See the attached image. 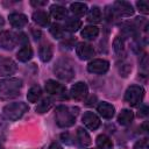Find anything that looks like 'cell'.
<instances>
[{"label": "cell", "instance_id": "obj_16", "mask_svg": "<svg viewBox=\"0 0 149 149\" xmlns=\"http://www.w3.org/2000/svg\"><path fill=\"white\" fill-rule=\"evenodd\" d=\"M33 20L35 23H37L38 26H42V27H47L50 22L49 15L44 10H35L33 13Z\"/></svg>", "mask_w": 149, "mask_h": 149}, {"label": "cell", "instance_id": "obj_35", "mask_svg": "<svg viewBox=\"0 0 149 149\" xmlns=\"http://www.w3.org/2000/svg\"><path fill=\"white\" fill-rule=\"evenodd\" d=\"M148 112H149V108H148V106H142V107L140 108V112H139V116H146V115L148 114Z\"/></svg>", "mask_w": 149, "mask_h": 149}, {"label": "cell", "instance_id": "obj_9", "mask_svg": "<svg viewBox=\"0 0 149 149\" xmlns=\"http://www.w3.org/2000/svg\"><path fill=\"white\" fill-rule=\"evenodd\" d=\"M113 12L114 14L119 16H130L134 14V9L129 2L126 1H115L113 5Z\"/></svg>", "mask_w": 149, "mask_h": 149}, {"label": "cell", "instance_id": "obj_18", "mask_svg": "<svg viewBox=\"0 0 149 149\" xmlns=\"http://www.w3.org/2000/svg\"><path fill=\"white\" fill-rule=\"evenodd\" d=\"M77 142L80 147H87L91 144V137L88 135V133L83 129V128H78L77 129V135H76Z\"/></svg>", "mask_w": 149, "mask_h": 149}, {"label": "cell", "instance_id": "obj_42", "mask_svg": "<svg viewBox=\"0 0 149 149\" xmlns=\"http://www.w3.org/2000/svg\"><path fill=\"white\" fill-rule=\"evenodd\" d=\"M0 149H3V148H2V147H1V146H0Z\"/></svg>", "mask_w": 149, "mask_h": 149}, {"label": "cell", "instance_id": "obj_29", "mask_svg": "<svg viewBox=\"0 0 149 149\" xmlns=\"http://www.w3.org/2000/svg\"><path fill=\"white\" fill-rule=\"evenodd\" d=\"M113 48H114V51L116 54H121L123 50H125V41L121 36H116L114 38V42H113Z\"/></svg>", "mask_w": 149, "mask_h": 149}, {"label": "cell", "instance_id": "obj_21", "mask_svg": "<svg viewBox=\"0 0 149 149\" xmlns=\"http://www.w3.org/2000/svg\"><path fill=\"white\" fill-rule=\"evenodd\" d=\"M99 35V28L95 26H86L81 30V36L86 40H94Z\"/></svg>", "mask_w": 149, "mask_h": 149}, {"label": "cell", "instance_id": "obj_40", "mask_svg": "<svg viewBox=\"0 0 149 149\" xmlns=\"http://www.w3.org/2000/svg\"><path fill=\"white\" fill-rule=\"evenodd\" d=\"M141 129L144 132V133H148V121H146V122H143L142 123V126H141Z\"/></svg>", "mask_w": 149, "mask_h": 149}, {"label": "cell", "instance_id": "obj_31", "mask_svg": "<svg viewBox=\"0 0 149 149\" xmlns=\"http://www.w3.org/2000/svg\"><path fill=\"white\" fill-rule=\"evenodd\" d=\"M136 6L139 8L140 12H142L143 14H148L149 13V2L146 0H140L136 2Z\"/></svg>", "mask_w": 149, "mask_h": 149}, {"label": "cell", "instance_id": "obj_14", "mask_svg": "<svg viewBox=\"0 0 149 149\" xmlns=\"http://www.w3.org/2000/svg\"><path fill=\"white\" fill-rule=\"evenodd\" d=\"M9 22L15 28H22L28 23V17L22 13H12L8 16Z\"/></svg>", "mask_w": 149, "mask_h": 149}, {"label": "cell", "instance_id": "obj_10", "mask_svg": "<svg viewBox=\"0 0 149 149\" xmlns=\"http://www.w3.org/2000/svg\"><path fill=\"white\" fill-rule=\"evenodd\" d=\"M76 54L81 61H87V59H91L95 55V51H94V49L91 44L83 42V43H79L77 45Z\"/></svg>", "mask_w": 149, "mask_h": 149}, {"label": "cell", "instance_id": "obj_19", "mask_svg": "<svg viewBox=\"0 0 149 149\" xmlns=\"http://www.w3.org/2000/svg\"><path fill=\"white\" fill-rule=\"evenodd\" d=\"M134 119V114L129 109H122L118 116V122L121 126H128Z\"/></svg>", "mask_w": 149, "mask_h": 149}, {"label": "cell", "instance_id": "obj_2", "mask_svg": "<svg viewBox=\"0 0 149 149\" xmlns=\"http://www.w3.org/2000/svg\"><path fill=\"white\" fill-rule=\"evenodd\" d=\"M74 109L69 108L68 106H58L56 108L55 112V119H56V123L57 126L62 127V128H68L74 125L76 122V115L77 112H73Z\"/></svg>", "mask_w": 149, "mask_h": 149}, {"label": "cell", "instance_id": "obj_5", "mask_svg": "<svg viewBox=\"0 0 149 149\" xmlns=\"http://www.w3.org/2000/svg\"><path fill=\"white\" fill-rule=\"evenodd\" d=\"M143 97H144V88L140 85H130L125 93V100L133 107L139 106Z\"/></svg>", "mask_w": 149, "mask_h": 149}, {"label": "cell", "instance_id": "obj_37", "mask_svg": "<svg viewBox=\"0 0 149 149\" xmlns=\"http://www.w3.org/2000/svg\"><path fill=\"white\" fill-rule=\"evenodd\" d=\"M95 101H97V97H95V95H91L90 99L86 101V105H87V106H93V105L95 104Z\"/></svg>", "mask_w": 149, "mask_h": 149}, {"label": "cell", "instance_id": "obj_22", "mask_svg": "<svg viewBox=\"0 0 149 149\" xmlns=\"http://www.w3.org/2000/svg\"><path fill=\"white\" fill-rule=\"evenodd\" d=\"M97 147H98V149H112L113 142L107 135L100 134L97 137Z\"/></svg>", "mask_w": 149, "mask_h": 149}, {"label": "cell", "instance_id": "obj_7", "mask_svg": "<svg viewBox=\"0 0 149 149\" xmlns=\"http://www.w3.org/2000/svg\"><path fill=\"white\" fill-rule=\"evenodd\" d=\"M108 69H109V63L106 59H100V58L93 59L87 65V70L91 73H95V74H102L107 72Z\"/></svg>", "mask_w": 149, "mask_h": 149}, {"label": "cell", "instance_id": "obj_26", "mask_svg": "<svg viewBox=\"0 0 149 149\" xmlns=\"http://www.w3.org/2000/svg\"><path fill=\"white\" fill-rule=\"evenodd\" d=\"M70 9L76 16H83L87 12V5L83 2H73L71 3Z\"/></svg>", "mask_w": 149, "mask_h": 149}, {"label": "cell", "instance_id": "obj_33", "mask_svg": "<svg viewBox=\"0 0 149 149\" xmlns=\"http://www.w3.org/2000/svg\"><path fill=\"white\" fill-rule=\"evenodd\" d=\"M134 149H149V141L148 139H142L140 141H137L134 144Z\"/></svg>", "mask_w": 149, "mask_h": 149}, {"label": "cell", "instance_id": "obj_28", "mask_svg": "<svg viewBox=\"0 0 149 149\" xmlns=\"http://www.w3.org/2000/svg\"><path fill=\"white\" fill-rule=\"evenodd\" d=\"M52 107V100L49 98H44L41 102H38V105L36 106V112L37 113H45L48 112L50 108Z\"/></svg>", "mask_w": 149, "mask_h": 149}, {"label": "cell", "instance_id": "obj_12", "mask_svg": "<svg viewBox=\"0 0 149 149\" xmlns=\"http://www.w3.org/2000/svg\"><path fill=\"white\" fill-rule=\"evenodd\" d=\"M45 91L52 95H62L63 97L66 93V87L64 85H62L61 83L50 79L45 83Z\"/></svg>", "mask_w": 149, "mask_h": 149}, {"label": "cell", "instance_id": "obj_8", "mask_svg": "<svg viewBox=\"0 0 149 149\" xmlns=\"http://www.w3.org/2000/svg\"><path fill=\"white\" fill-rule=\"evenodd\" d=\"M16 69H17V65L12 58L0 56V76L14 74Z\"/></svg>", "mask_w": 149, "mask_h": 149}, {"label": "cell", "instance_id": "obj_15", "mask_svg": "<svg viewBox=\"0 0 149 149\" xmlns=\"http://www.w3.org/2000/svg\"><path fill=\"white\" fill-rule=\"evenodd\" d=\"M97 109H98L99 114H100L102 118H105V119H112L113 115H114V112H115L114 106L111 105V104H108V102H106V101L100 102V104L98 105Z\"/></svg>", "mask_w": 149, "mask_h": 149}, {"label": "cell", "instance_id": "obj_1", "mask_svg": "<svg viewBox=\"0 0 149 149\" xmlns=\"http://www.w3.org/2000/svg\"><path fill=\"white\" fill-rule=\"evenodd\" d=\"M22 80L20 78H7L0 80V100H9L20 94Z\"/></svg>", "mask_w": 149, "mask_h": 149}, {"label": "cell", "instance_id": "obj_36", "mask_svg": "<svg viewBox=\"0 0 149 149\" xmlns=\"http://www.w3.org/2000/svg\"><path fill=\"white\" fill-rule=\"evenodd\" d=\"M48 1H36V0H31L30 1V5L34 6V7H38V6H44L47 5Z\"/></svg>", "mask_w": 149, "mask_h": 149}, {"label": "cell", "instance_id": "obj_13", "mask_svg": "<svg viewBox=\"0 0 149 149\" xmlns=\"http://www.w3.org/2000/svg\"><path fill=\"white\" fill-rule=\"evenodd\" d=\"M81 120H83V123L85 125V127L91 130H95L100 126V119L92 112L84 113V115L81 116Z\"/></svg>", "mask_w": 149, "mask_h": 149}, {"label": "cell", "instance_id": "obj_38", "mask_svg": "<svg viewBox=\"0 0 149 149\" xmlns=\"http://www.w3.org/2000/svg\"><path fill=\"white\" fill-rule=\"evenodd\" d=\"M140 64H141V68L142 69H147V55H143L142 56V59L140 61Z\"/></svg>", "mask_w": 149, "mask_h": 149}, {"label": "cell", "instance_id": "obj_3", "mask_svg": "<svg viewBox=\"0 0 149 149\" xmlns=\"http://www.w3.org/2000/svg\"><path fill=\"white\" fill-rule=\"evenodd\" d=\"M29 107L26 102L23 101H19V102H12L8 104L3 107V115L6 116V119L10 120V121H16L20 118H22V115L28 112Z\"/></svg>", "mask_w": 149, "mask_h": 149}, {"label": "cell", "instance_id": "obj_32", "mask_svg": "<svg viewBox=\"0 0 149 149\" xmlns=\"http://www.w3.org/2000/svg\"><path fill=\"white\" fill-rule=\"evenodd\" d=\"M130 71H132V65L128 64V63H122L121 66H119V72L123 77H127Z\"/></svg>", "mask_w": 149, "mask_h": 149}, {"label": "cell", "instance_id": "obj_25", "mask_svg": "<svg viewBox=\"0 0 149 149\" xmlns=\"http://www.w3.org/2000/svg\"><path fill=\"white\" fill-rule=\"evenodd\" d=\"M87 21L92 22V23H99L101 21V10L99 7L93 6L90 9V12L87 14Z\"/></svg>", "mask_w": 149, "mask_h": 149}, {"label": "cell", "instance_id": "obj_39", "mask_svg": "<svg viewBox=\"0 0 149 149\" xmlns=\"http://www.w3.org/2000/svg\"><path fill=\"white\" fill-rule=\"evenodd\" d=\"M48 149H63V147H62L59 143L54 142V143H51V144L49 146V148H48Z\"/></svg>", "mask_w": 149, "mask_h": 149}, {"label": "cell", "instance_id": "obj_27", "mask_svg": "<svg viewBox=\"0 0 149 149\" xmlns=\"http://www.w3.org/2000/svg\"><path fill=\"white\" fill-rule=\"evenodd\" d=\"M80 27H81V21L78 20V19H69V20L65 22V26H64V28H65L68 31H70V33L77 31Z\"/></svg>", "mask_w": 149, "mask_h": 149}, {"label": "cell", "instance_id": "obj_30", "mask_svg": "<svg viewBox=\"0 0 149 149\" xmlns=\"http://www.w3.org/2000/svg\"><path fill=\"white\" fill-rule=\"evenodd\" d=\"M50 33H51V35H52L55 38H61V37H63L64 29H63L62 26H59L58 23H54V24H51V27H50Z\"/></svg>", "mask_w": 149, "mask_h": 149}, {"label": "cell", "instance_id": "obj_41", "mask_svg": "<svg viewBox=\"0 0 149 149\" xmlns=\"http://www.w3.org/2000/svg\"><path fill=\"white\" fill-rule=\"evenodd\" d=\"M5 24V20H3V17L0 15V27H2Z\"/></svg>", "mask_w": 149, "mask_h": 149}, {"label": "cell", "instance_id": "obj_34", "mask_svg": "<svg viewBox=\"0 0 149 149\" xmlns=\"http://www.w3.org/2000/svg\"><path fill=\"white\" fill-rule=\"evenodd\" d=\"M17 36H19V37H17V42L22 43V44H23V47H24V45H29V44H28V38H27L26 34L21 33V34H19Z\"/></svg>", "mask_w": 149, "mask_h": 149}, {"label": "cell", "instance_id": "obj_23", "mask_svg": "<svg viewBox=\"0 0 149 149\" xmlns=\"http://www.w3.org/2000/svg\"><path fill=\"white\" fill-rule=\"evenodd\" d=\"M16 57L20 62H28L33 57V49L29 45H24L17 51Z\"/></svg>", "mask_w": 149, "mask_h": 149}, {"label": "cell", "instance_id": "obj_17", "mask_svg": "<svg viewBox=\"0 0 149 149\" xmlns=\"http://www.w3.org/2000/svg\"><path fill=\"white\" fill-rule=\"evenodd\" d=\"M50 13L56 20H65L68 16V10L61 5H52L50 7Z\"/></svg>", "mask_w": 149, "mask_h": 149}, {"label": "cell", "instance_id": "obj_24", "mask_svg": "<svg viewBox=\"0 0 149 149\" xmlns=\"http://www.w3.org/2000/svg\"><path fill=\"white\" fill-rule=\"evenodd\" d=\"M42 95V90L38 85H35L33 87L29 88L28 93H27V99L29 102H36Z\"/></svg>", "mask_w": 149, "mask_h": 149}, {"label": "cell", "instance_id": "obj_6", "mask_svg": "<svg viewBox=\"0 0 149 149\" xmlns=\"http://www.w3.org/2000/svg\"><path fill=\"white\" fill-rule=\"evenodd\" d=\"M17 37L8 30L0 31V48L5 50H13L14 47L16 45Z\"/></svg>", "mask_w": 149, "mask_h": 149}, {"label": "cell", "instance_id": "obj_11", "mask_svg": "<svg viewBox=\"0 0 149 149\" xmlns=\"http://www.w3.org/2000/svg\"><path fill=\"white\" fill-rule=\"evenodd\" d=\"M70 93H71V97L73 99L83 100L87 95V93H88V87H87V85L84 81H77L76 84H73L71 86Z\"/></svg>", "mask_w": 149, "mask_h": 149}, {"label": "cell", "instance_id": "obj_4", "mask_svg": "<svg viewBox=\"0 0 149 149\" xmlns=\"http://www.w3.org/2000/svg\"><path fill=\"white\" fill-rule=\"evenodd\" d=\"M54 72L59 79H62L64 81H70L74 77V70H73L72 65L65 59L57 61V63L54 66Z\"/></svg>", "mask_w": 149, "mask_h": 149}, {"label": "cell", "instance_id": "obj_20", "mask_svg": "<svg viewBox=\"0 0 149 149\" xmlns=\"http://www.w3.org/2000/svg\"><path fill=\"white\" fill-rule=\"evenodd\" d=\"M52 54H54V49H52V45L51 44H44L40 48V51H38V55H40V58L41 61L43 62H49L52 57Z\"/></svg>", "mask_w": 149, "mask_h": 149}]
</instances>
